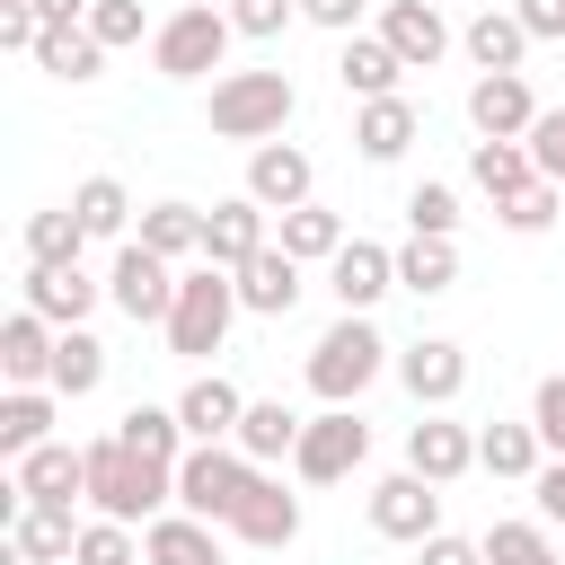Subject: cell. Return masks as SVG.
<instances>
[{"instance_id":"cell-43","label":"cell","mask_w":565,"mask_h":565,"mask_svg":"<svg viewBox=\"0 0 565 565\" xmlns=\"http://www.w3.org/2000/svg\"><path fill=\"white\" fill-rule=\"evenodd\" d=\"M406 230H415V238H450V230H459V194L424 177V185L406 194Z\"/></svg>"},{"instance_id":"cell-10","label":"cell","mask_w":565,"mask_h":565,"mask_svg":"<svg viewBox=\"0 0 565 565\" xmlns=\"http://www.w3.org/2000/svg\"><path fill=\"white\" fill-rule=\"evenodd\" d=\"M468 124H477V141H530V124H539L530 79H521V71H486V79L468 88Z\"/></svg>"},{"instance_id":"cell-14","label":"cell","mask_w":565,"mask_h":565,"mask_svg":"<svg viewBox=\"0 0 565 565\" xmlns=\"http://www.w3.org/2000/svg\"><path fill=\"white\" fill-rule=\"evenodd\" d=\"M300 291H309V282H300V256H291L282 238H274V247H256V256L238 265V309H256V318H291V309H300Z\"/></svg>"},{"instance_id":"cell-38","label":"cell","mask_w":565,"mask_h":565,"mask_svg":"<svg viewBox=\"0 0 565 565\" xmlns=\"http://www.w3.org/2000/svg\"><path fill=\"white\" fill-rule=\"evenodd\" d=\"M88 247V221L62 203V212H26V265H79Z\"/></svg>"},{"instance_id":"cell-29","label":"cell","mask_w":565,"mask_h":565,"mask_svg":"<svg viewBox=\"0 0 565 565\" xmlns=\"http://www.w3.org/2000/svg\"><path fill=\"white\" fill-rule=\"evenodd\" d=\"M115 433H124L141 459H159V468H177V459L194 450V433H185V415H177V406H124V415H115Z\"/></svg>"},{"instance_id":"cell-19","label":"cell","mask_w":565,"mask_h":565,"mask_svg":"<svg viewBox=\"0 0 565 565\" xmlns=\"http://www.w3.org/2000/svg\"><path fill=\"white\" fill-rule=\"evenodd\" d=\"M9 468H18L26 503H88V450H71V441H44V450H26Z\"/></svg>"},{"instance_id":"cell-36","label":"cell","mask_w":565,"mask_h":565,"mask_svg":"<svg viewBox=\"0 0 565 565\" xmlns=\"http://www.w3.org/2000/svg\"><path fill=\"white\" fill-rule=\"evenodd\" d=\"M141 247H159L168 265L203 256V212H194V203H150V212H141Z\"/></svg>"},{"instance_id":"cell-3","label":"cell","mask_w":565,"mask_h":565,"mask_svg":"<svg viewBox=\"0 0 565 565\" xmlns=\"http://www.w3.org/2000/svg\"><path fill=\"white\" fill-rule=\"evenodd\" d=\"M388 371V344H380V327H371V309H344L318 344H309V388L327 397V406H353L371 380Z\"/></svg>"},{"instance_id":"cell-44","label":"cell","mask_w":565,"mask_h":565,"mask_svg":"<svg viewBox=\"0 0 565 565\" xmlns=\"http://www.w3.org/2000/svg\"><path fill=\"white\" fill-rule=\"evenodd\" d=\"M88 35L115 53V44H141V0H88Z\"/></svg>"},{"instance_id":"cell-2","label":"cell","mask_w":565,"mask_h":565,"mask_svg":"<svg viewBox=\"0 0 565 565\" xmlns=\"http://www.w3.org/2000/svg\"><path fill=\"white\" fill-rule=\"evenodd\" d=\"M230 318H238V274L230 265H185L177 274V309H168V353H185V362L221 353Z\"/></svg>"},{"instance_id":"cell-17","label":"cell","mask_w":565,"mask_h":565,"mask_svg":"<svg viewBox=\"0 0 565 565\" xmlns=\"http://www.w3.org/2000/svg\"><path fill=\"white\" fill-rule=\"evenodd\" d=\"M380 35L406 71H433L450 53V26H441V0H380Z\"/></svg>"},{"instance_id":"cell-30","label":"cell","mask_w":565,"mask_h":565,"mask_svg":"<svg viewBox=\"0 0 565 565\" xmlns=\"http://www.w3.org/2000/svg\"><path fill=\"white\" fill-rule=\"evenodd\" d=\"M459 44H468V62H477V71H521V53H530V26H521L512 9H477Z\"/></svg>"},{"instance_id":"cell-7","label":"cell","mask_w":565,"mask_h":565,"mask_svg":"<svg viewBox=\"0 0 565 565\" xmlns=\"http://www.w3.org/2000/svg\"><path fill=\"white\" fill-rule=\"evenodd\" d=\"M106 300H115L132 327H168V309H177V265H168L159 247L124 238V247H115V274H106Z\"/></svg>"},{"instance_id":"cell-33","label":"cell","mask_w":565,"mask_h":565,"mask_svg":"<svg viewBox=\"0 0 565 565\" xmlns=\"http://www.w3.org/2000/svg\"><path fill=\"white\" fill-rule=\"evenodd\" d=\"M468 177H477L494 203H512L521 185H539V159H530V141H477V150H468Z\"/></svg>"},{"instance_id":"cell-32","label":"cell","mask_w":565,"mask_h":565,"mask_svg":"<svg viewBox=\"0 0 565 565\" xmlns=\"http://www.w3.org/2000/svg\"><path fill=\"white\" fill-rule=\"evenodd\" d=\"M97 62H106V44L88 35V18H62L35 44V71H53V79H97Z\"/></svg>"},{"instance_id":"cell-40","label":"cell","mask_w":565,"mask_h":565,"mask_svg":"<svg viewBox=\"0 0 565 565\" xmlns=\"http://www.w3.org/2000/svg\"><path fill=\"white\" fill-rule=\"evenodd\" d=\"M71 212L88 221V238H124V230H132V194H124L115 177H88V185L71 194Z\"/></svg>"},{"instance_id":"cell-50","label":"cell","mask_w":565,"mask_h":565,"mask_svg":"<svg viewBox=\"0 0 565 565\" xmlns=\"http://www.w3.org/2000/svg\"><path fill=\"white\" fill-rule=\"evenodd\" d=\"M424 565H486V539H450V530H433V539H424Z\"/></svg>"},{"instance_id":"cell-49","label":"cell","mask_w":565,"mask_h":565,"mask_svg":"<svg viewBox=\"0 0 565 565\" xmlns=\"http://www.w3.org/2000/svg\"><path fill=\"white\" fill-rule=\"evenodd\" d=\"M512 18L530 26V44H556L565 35V0H512Z\"/></svg>"},{"instance_id":"cell-16","label":"cell","mask_w":565,"mask_h":565,"mask_svg":"<svg viewBox=\"0 0 565 565\" xmlns=\"http://www.w3.org/2000/svg\"><path fill=\"white\" fill-rule=\"evenodd\" d=\"M406 468L433 477V486H459L477 468V433L450 424V415H424V424H406Z\"/></svg>"},{"instance_id":"cell-26","label":"cell","mask_w":565,"mask_h":565,"mask_svg":"<svg viewBox=\"0 0 565 565\" xmlns=\"http://www.w3.org/2000/svg\"><path fill=\"white\" fill-rule=\"evenodd\" d=\"M477 468H486V477H512V486H530V477L547 468V441H539V424H486V433H477Z\"/></svg>"},{"instance_id":"cell-52","label":"cell","mask_w":565,"mask_h":565,"mask_svg":"<svg viewBox=\"0 0 565 565\" xmlns=\"http://www.w3.org/2000/svg\"><path fill=\"white\" fill-rule=\"evenodd\" d=\"M530 486H539V521H565V459H547Z\"/></svg>"},{"instance_id":"cell-37","label":"cell","mask_w":565,"mask_h":565,"mask_svg":"<svg viewBox=\"0 0 565 565\" xmlns=\"http://www.w3.org/2000/svg\"><path fill=\"white\" fill-rule=\"evenodd\" d=\"M282 221V247L300 256V265H327L335 247H344V221L327 212V203H291V212H274Z\"/></svg>"},{"instance_id":"cell-12","label":"cell","mask_w":565,"mask_h":565,"mask_svg":"<svg viewBox=\"0 0 565 565\" xmlns=\"http://www.w3.org/2000/svg\"><path fill=\"white\" fill-rule=\"evenodd\" d=\"M309 185H318V168H309V150H300V141H256V150H247V194H256L265 212L309 203Z\"/></svg>"},{"instance_id":"cell-47","label":"cell","mask_w":565,"mask_h":565,"mask_svg":"<svg viewBox=\"0 0 565 565\" xmlns=\"http://www.w3.org/2000/svg\"><path fill=\"white\" fill-rule=\"evenodd\" d=\"M300 18V0H230V26L238 35H282Z\"/></svg>"},{"instance_id":"cell-51","label":"cell","mask_w":565,"mask_h":565,"mask_svg":"<svg viewBox=\"0 0 565 565\" xmlns=\"http://www.w3.org/2000/svg\"><path fill=\"white\" fill-rule=\"evenodd\" d=\"M362 9H371V0H300V18H309V26H335V35H353Z\"/></svg>"},{"instance_id":"cell-23","label":"cell","mask_w":565,"mask_h":565,"mask_svg":"<svg viewBox=\"0 0 565 565\" xmlns=\"http://www.w3.org/2000/svg\"><path fill=\"white\" fill-rule=\"evenodd\" d=\"M141 565H221V539L203 512H159L141 530Z\"/></svg>"},{"instance_id":"cell-1","label":"cell","mask_w":565,"mask_h":565,"mask_svg":"<svg viewBox=\"0 0 565 565\" xmlns=\"http://www.w3.org/2000/svg\"><path fill=\"white\" fill-rule=\"evenodd\" d=\"M88 503H97L106 521H132V530H150V521L177 503V468L141 459L124 433H106V441H88Z\"/></svg>"},{"instance_id":"cell-28","label":"cell","mask_w":565,"mask_h":565,"mask_svg":"<svg viewBox=\"0 0 565 565\" xmlns=\"http://www.w3.org/2000/svg\"><path fill=\"white\" fill-rule=\"evenodd\" d=\"M177 415H185V433H194V441H230V433H238V415H247V397H238L221 371H203V380L177 397Z\"/></svg>"},{"instance_id":"cell-22","label":"cell","mask_w":565,"mask_h":565,"mask_svg":"<svg viewBox=\"0 0 565 565\" xmlns=\"http://www.w3.org/2000/svg\"><path fill=\"white\" fill-rule=\"evenodd\" d=\"M9 556H18V565H62V556H79L71 503H18V521H9Z\"/></svg>"},{"instance_id":"cell-41","label":"cell","mask_w":565,"mask_h":565,"mask_svg":"<svg viewBox=\"0 0 565 565\" xmlns=\"http://www.w3.org/2000/svg\"><path fill=\"white\" fill-rule=\"evenodd\" d=\"M71 565H141V539H132V521H79V556Z\"/></svg>"},{"instance_id":"cell-9","label":"cell","mask_w":565,"mask_h":565,"mask_svg":"<svg viewBox=\"0 0 565 565\" xmlns=\"http://www.w3.org/2000/svg\"><path fill=\"white\" fill-rule=\"evenodd\" d=\"M371 530H380V539L424 547V539L441 530V486H433V477H415V468L380 477V486H371Z\"/></svg>"},{"instance_id":"cell-4","label":"cell","mask_w":565,"mask_h":565,"mask_svg":"<svg viewBox=\"0 0 565 565\" xmlns=\"http://www.w3.org/2000/svg\"><path fill=\"white\" fill-rule=\"evenodd\" d=\"M291 71H221L212 79V132L221 141H274L291 124Z\"/></svg>"},{"instance_id":"cell-25","label":"cell","mask_w":565,"mask_h":565,"mask_svg":"<svg viewBox=\"0 0 565 565\" xmlns=\"http://www.w3.org/2000/svg\"><path fill=\"white\" fill-rule=\"evenodd\" d=\"M256 468H274V459H291L300 450V415L282 406V397H247V415H238V433H230Z\"/></svg>"},{"instance_id":"cell-8","label":"cell","mask_w":565,"mask_h":565,"mask_svg":"<svg viewBox=\"0 0 565 565\" xmlns=\"http://www.w3.org/2000/svg\"><path fill=\"white\" fill-rule=\"evenodd\" d=\"M362 459H371V424H362L353 406H327V415H309V424H300L291 468H300L309 486H335V477H353Z\"/></svg>"},{"instance_id":"cell-45","label":"cell","mask_w":565,"mask_h":565,"mask_svg":"<svg viewBox=\"0 0 565 565\" xmlns=\"http://www.w3.org/2000/svg\"><path fill=\"white\" fill-rule=\"evenodd\" d=\"M530 424H539L547 459H565V371H556V380H539V397H530Z\"/></svg>"},{"instance_id":"cell-11","label":"cell","mask_w":565,"mask_h":565,"mask_svg":"<svg viewBox=\"0 0 565 565\" xmlns=\"http://www.w3.org/2000/svg\"><path fill=\"white\" fill-rule=\"evenodd\" d=\"M230 539H247V547H291L300 539V494H282V477H247V494H238V512L221 521Z\"/></svg>"},{"instance_id":"cell-5","label":"cell","mask_w":565,"mask_h":565,"mask_svg":"<svg viewBox=\"0 0 565 565\" xmlns=\"http://www.w3.org/2000/svg\"><path fill=\"white\" fill-rule=\"evenodd\" d=\"M230 9H203V0H185V9H168L159 26H150V71L159 79H203V71H221V53H230Z\"/></svg>"},{"instance_id":"cell-35","label":"cell","mask_w":565,"mask_h":565,"mask_svg":"<svg viewBox=\"0 0 565 565\" xmlns=\"http://www.w3.org/2000/svg\"><path fill=\"white\" fill-rule=\"evenodd\" d=\"M97 380H106V344H97L88 327H62V344H53V380H44V388H53V397H88Z\"/></svg>"},{"instance_id":"cell-6","label":"cell","mask_w":565,"mask_h":565,"mask_svg":"<svg viewBox=\"0 0 565 565\" xmlns=\"http://www.w3.org/2000/svg\"><path fill=\"white\" fill-rule=\"evenodd\" d=\"M247 477H256V459H247L238 441H194V450L177 459V512L230 521V512H238V494H247Z\"/></svg>"},{"instance_id":"cell-13","label":"cell","mask_w":565,"mask_h":565,"mask_svg":"<svg viewBox=\"0 0 565 565\" xmlns=\"http://www.w3.org/2000/svg\"><path fill=\"white\" fill-rule=\"evenodd\" d=\"M327 291H335V309H371V300L397 291V256L371 247V238H344V247L327 256Z\"/></svg>"},{"instance_id":"cell-39","label":"cell","mask_w":565,"mask_h":565,"mask_svg":"<svg viewBox=\"0 0 565 565\" xmlns=\"http://www.w3.org/2000/svg\"><path fill=\"white\" fill-rule=\"evenodd\" d=\"M486 565H565V556H556L547 521H494L486 530Z\"/></svg>"},{"instance_id":"cell-42","label":"cell","mask_w":565,"mask_h":565,"mask_svg":"<svg viewBox=\"0 0 565 565\" xmlns=\"http://www.w3.org/2000/svg\"><path fill=\"white\" fill-rule=\"evenodd\" d=\"M494 212H503V230L539 238V230H547V221L565 212V185H556V177H539V185H521V194H512V203H494Z\"/></svg>"},{"instance_id":"cell-21","label":"cell","mask_w":565,"mask_h":565,"mask_svg":"<svg viewBox=\"0 0 565 565\" xmlns=\"http://www.w3.org/2000/svg\"><path fill=\"white\" fill-rule=\"evenodd\" d=\"M53 344H62V327L35 318V309H18V318L0 327V371H9V388H44V380H53Z\"/></svg>"},{"instance_id":"cell-24","label":"cell","mask_w":565,"mask_h":565,"mask_svg":"<svg viewBox=\"0 0 565 565\" xmlns=\"http://www.w3.org/2000/svg\"><path fill=\"white\" fill-rule=\"evenodd\" d=\"M406 141H415V106H406V97H362L353 150H362L371 168H388V159H406Z\"/></svg>"},{"instance_id":"cell-18","label":"cell","mask_w":565,"mask_h":565,"mask_svg":"<svg viewBox=\"0 0 565 565\" xmlns=\"http://www.w3.org/2000/svg\"><path fill=\"white\" fill-rule=\"evenodd\" d=\"M256 247H274V238H265V203H256V194H230V203H212V212H203V265H230V274H238Z\"/></svg>"},{"instance_id":"cell-34","label":"cell","mask_w":565,"mask_h":565,"mask_svg":"<svg viewBox=\"0 0 565 565\" xmlns=\"http://www.w3.org/2000/svg\"><path fill=\"white\" fill-rule=\"evenodd\" d=\"M450 282H459V247H450V238H406V247H397V291L433 300V291H450Z\"/></svg>"},{"instance_id":"cell-15","label":"cell","mask_w":565,"mask_h":565,"mask_svg":"<svg viewBox=\"0 0 565 565\" xmlns=\"http://www.w3.org/2000/svg\"><path fill=\"white\" fill-rule=\"evenodd\" d=\"M397 380H406L415 406H450V397L468 388V353H459L450 335H415V344L397 353Z\"/></svg>"},{"instance_id":"cell-31","label":"cell","mask_w":565,"mask_h":565,"mask_svg":"<svg viewBox=\"0 0 565 565\" xmlns=\"http://www.w3.org/2000/svg\"><path fill=\"white\" fill-rule=\"evenodd\" d=\"M53 441V388H9L0 397V459H26Z\"/></svg>"},{"instance_id":"cell-27","label":"cell","mask_w":565,"mask_h":565,"mask_svg":"<svg viewBox=\"0 0 565 565\" xmlns=\"http://www.w3.org/2000/svg\"><path fill=\"white\" fill-rule=\"evenodd\" d=\"M335 79H344V97H397L406 62L388 53V35H344V62H335Z\"/></svg>"},{"instance_id":"cell-46","label":"cell","mask_w":565,"mask_h":565,"mask_svg":"<svg viewBox=\"0 0 565 565\" xmlns=\"http://www.w3.org/2000/svg\"><path fill=\"white\" fill-rule=\"evenodd\" d=\"M530 159H539V177L565 185V106H539V124H530Z\"/></svg>"},{"instance_id":"cell-20","label":"cell","mask_w":565,"mask_h":565,"mask_svg":"<svg viewBox=\"0 0 565 565\" xmlns=\"http://www.w3.org/2000/svg\"><path fill=\"white\" fill-rule=\"evenodd\" d=\"M97 291H106V282H88L79 265H26V309L53 318V327H88Z\"/></svg>"},{"instance_id":"cell-48","label":"cell","mask_w":565,"mask_h":565,"mask_svg":"<svg viewBox=\"0 0 565 565\" xmlns=\"http://www.w3.org/2000/svg\"><path fill=\"white\" fill-rule=\"evenodd\" d=\"M0 44H9V53H35V44H44V18H35L26 0H0Z\"/></svg>"},{"instance_id":"cell-53","label":"cell","mask_w":565,"mask_h":565,"mask_svg":"<svg viewBox=\"0 0 565 565\" xmlns=\"http://www.w3.org/2000/svg\"><path fill=\"white\" fill-rule=\"evenodd\" d=\"M26 9H35L44 26H62V18H88V0H26Z\"/></svg>"}]
</instances>
